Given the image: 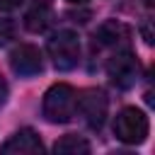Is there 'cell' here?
Returning <instances> with one entry per match:
<instances>
[{
    "instance_id": "1",
    "label": "cell",
    "mask_w": 155,
    "mask_h": 155,
    "mask_svg": "<svg viewBox=\"0 0 155 155\" xmlns=\"http://www.w3.org/2000/svg\"><path fill=\"white\" fill-rule=\"evenodd\" d=\"M75 109H78V92L70 85L56 82V85H51L46 90L44 104H41V111H44L46 121H51V124H68L75 116Z\"/></svg>"
},
{
    "instance_id": "2",
    "label": "cell",
    "mask_w": 155,
    "mask_h": 155,
    "mask_svg": "<svg viewBox=\"0 0 155 155\" xmlns=\"http://www.w3.org/2000/svg\"><path fill=\"white\" fill-rule=\"evenodd\" d=\"M148 131H150V124H148V116L136 109V107H126L116 114L114 119V136L126 143V145H138L148 138Z\"/></svg>"
},
{
    "instance_id": "3",
    "label": "cell",
    "mask_w": 155,
    "mask_h": 155,
    "mask_svg": "<svg viewBox=\"0 0 155 155\" xmlns=\"http://www.w3.org/2000/svg\"><path fill=\"white\" fill-rule=\"evenodd\" d=\"M46 51H48V56L58 70H73L80 61V39L75 31L61 29L48 39Z\"/></svg>"
},
{
    "instance_id": "4",
    "label": "cell",
    "mask_w": 155,
    "mask_h": 155,
    "mask_svg": "<svg viewBox=\"0 0 155 155\" xmlns=\"http://www.w3.org/2000/svg\"><path fill=\"white\" fill-rule=\"evenodd\" d=\"M138 70H140L138 58H136L131 51H126V48L116 51V53L107 61V75H109V80H111L116 87H121V90L131 87V85L138 80Z\"/></svg>"
},
{
    "instance_id": "5",
    "label": "cell",
    "mask_w": 155,
    "mask_h": 155,
    "mask_svg": "<svg viewBox=\"0 0 155 155\" xmlns=\"http://www.w3.org/2000/svg\"><path fill=\"white\" fill-rule=\"evenodd\" d=\"M85 119V124L90 128H102L104 119H107V111H109V99L102 90H85L80 97H78V109Z\"/></svg>"
},
{
    "instance_id": "6",
    "label": "cell",
    "mask_w": 155,
    "mask_h": 155,
    "mask_svg": "<svg viewBox=\"0 0 155 155\" xmlns=\"http://www.w3.org/2000/svg\"><path fill=\"white\" fill-rule=\"evenodd\" d=\"M10 65L17 75L22 78H31V75H39L41 68H44V61H41V51L31 44H19L12 48L10 53Z\"/></svg>"
},
{
    "instance_id": "7",
    "label": "cell",
    "mask_w": 155,
    "mask_h": 155,
    "mask_svg": "<svg viewBox=\"0 0 155 155\" xmlns=\"http://www.w3.org/2000/svg\"><path fill=\"white\" fill-rule=\"evenodd\" d=\"M0 150L5 155H36V153H44V143L36 131L22 128L15 136H10V140H5Z\"/></svg>"
},
{
    "instance_id": "8",
    "label": "cell",
    "mask_w": 155,
    "mask_h": 155,
    "mask_svg": "<svg viewBox=\"0 0 155 155\" xmlns=\"http://www.w3.org/2000/svg\"><path fill=\"white\" fill-rule=\"evenodd\" d=\"M128 39H131V29L124 22H119V19H107L94 31V41L102 44V46H111V48L126 46Z\"/></svg>"
},
{
    "instance_id": "9",
    "label": "cell",
    "mask_w": 155,
    "mask_h": 155,
    "mask_svg": "<svg viewBox=\"0 0 155 155\" xmlns=\"http://www.w3.org/2000/svg\"><path fill=\"white\" fill-rule=\"evenodd\" d=\"M51 24H53V12H51V7H48L46 2H39L36 7H31V10L24 15V27H27L29 31H34V34L46 31Z\"/></svg>"
},
{
    "instance_id": "10",
    "label": "cell",
    "mask_w": 155,
    "mask_h": 155,
    "mask_svg": "<svg viewBox=\"0 0 155 155\" xmlns=\"http://www.w3.org/2000/svg\"><path fill=\"white\" fill-rule=\"evenodd\" d=\"M53 153H56V155H85V153H90V143H87L82 136L68 133V136H63L61 140H56Z\"/></svg>"
},
{
    "instance_id": "11",
    "label": "cell",
    "mask_w": 155,
    "mask_h": 155,
    "mask_svg": "<svg viewBox=\"0 0 155 155\" xmlns=\"http://www.w3.org/2000/svg\"><path fill=\"white\" fill-rule=\"evenodd\" d=\"M15 36V22L12 19H0V46H5Z\"/></svg>"
},
{
    "instance_id": "12",
    "label": "cell",
    "mask_w": 155,
    "mask_h": 155,
    "mask_svg": "<svg viewBox=\"0 0 155 155\" xmlns=\"http://www.w3.org/2000/svg\"><path fill=\"white\" fill-rule=\"evenodd\" d=\"M19 5H22V0H0V12H10Z\"/></svg>"
},
{
    "instance_id": "13",
    "label": "cell",
    "mask_w": 155,
    "mask_h": 155,
    "mask_svg": "<svg viewBox=\"0 0 155 155\" xmlns=\"http://www.w3.org/2000/svg\"><path fill=\"white\" fill-rule=\"evenodd\" d=\"M5 99H7V82H5V78L0 75V107L5 104Z\"/></svg>"
},
{
    "instance_id": "14",
    "label": "cell",
    "mask_w": 155,
    "mask_h": 155,
    "mask_svg": "<svg viewBox=\"0 0 155 155\" xmlns=\"http://www.w3.org/2000/svg\"><path fill=\"white\" fill-rule=\"evenodd\" d=\"M68 2H73V5H82V2H87V0H68Z\"/></svg>"
},
{
    "instance_id": "15",
    "label": "cell",
    "mask_w": 155,
    "mask_h": 155,
    "mask_svg": "<svg viewBox=\"0 0 155 155\" xmlns=\"http://www.w3.org/2000/svg\"><path fill=\"white\" fill-rule=\"evenodd\" d=\"M145 5H148V7H153V0H145Z\"/></svg>"
}]
</instances>
